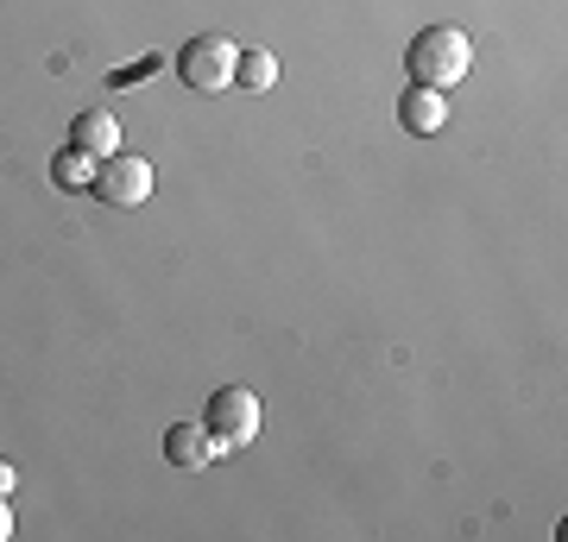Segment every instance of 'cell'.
Returning a JSON list of instances; mask_svg holds the SVG:
<instances>
[{"mask_svg":"<svg viewBox=\"0 0 568 542\" xmlns=\"http://www.w3.org/2000/svg\"><path fill=\"white\" fill-rule=\"evenodd\" d=\"M7 492H13V467L0 461V499H7Z\"/></svg>","mask_w":568,"mask_h":542,"instance_id":"cell-11","label":"cell"},{"mask_svg":"<svg viewBox=\"0 0 568 542\" xmlns=\"http://www.w3.org/2000/svg\"><path fill=\"white\" fill-rule=\"evenodd\" d=\"M234 82H241V89H253V95H260V89H272V82H278V58H272L265 44L241 51V70H234Z\"/></svg>","mask_w":568,"mask_h":542,"instance_id":"cell-8","label":"cell"},{"mask_svg":"<svg viewBox=\"0 0 568 542\" xmlns=\"http://www.w3.org/2000/svg\"><path fill=\"white\" fill-rule=\"evenodd\" d=\"M405 70L410 82H424V89H455V82L474 70V39H467L462 25H424L405 51Z\"/></svg>","mask_w":568,"mask_h":542,"instance_id":"cell-1","label":"cell"},{"mask_svg":"<svg viewBox=\"0 0 568 542\" xmlns=\"http://www.w3.org/2000/svg\"><path fill=\"white\" fill-rule=\"evenodd\" d=\"M234 70H241V44L227 39V32H196V39L178 51V76H183V89H196V95L234 89Z\"/></svg>","mask_w":568,"mask_h":542,"instance_id":"cell-2","label":"cell"},{"mask_svg":"<svg viewBox=\"0 0 568 542\" xmlns=\"http://www.w3.org/2000/svg\"><path fill=\"white\" fill-rule=\"evenodd\" d=\"M398 126L429 140V133H443L448 126V95L443 89H424V82H410L405 95H398Z\"/></svg>","mask_w":568,"mask_h":542,"instance_id":"cell-5","label":"cell"},{"mask_svg":"<svg viewBox=\"0 0 568 542\" xmlns=\"http://www.w3.org/2000/svg\"><path fill=\"white\" fill-rule=\"evenodd\" d=\"M70 145H77V152H89L95 164L114 158V152H121V121H114L108 108H82L77 121H70Z\"/></svg>","mask_w":568,"mask_h":542,"instance_id":"cell-7","label":"cell"},{"mask_svg":"<svg viewBox=\"0 0 568 542\" xmlns=\"http://www.w3.org/2000/svg\"><path fill=\"white\" fill-rule=\"evenodd\" d=\"M51 177H58V190H89V183H95V158L70 145V152H58V158H51Z\"/></svg>","mask_w":568,"mask_h":542,"instance_id":"cell-9","label":"cell"},{"mask_svg":"<svg viewBox=\"0 0 568 542\" xmlns=\"http://www.w3.org/2000/svg\"><path fill=\"white\" fill-rule=\"evenodd\" d=\"M215 454H222V448H215V436H209V422H171V429H164V461L183 467V473L209 467Z\"/></svg>","mask_w":568,"mask_h":542,"instance_id":"cell-6","label":"cell"},{"mask_svg":"<svg viewBox=\"0 0 568 542\" xmlns=\"http://www.w3.org/2000/svg\"><path fill=\"white\" fill-rule=\"evenodd\" d=\"M203 422H209V436H215V448H253V436H260V398L246 391V385H222L215 398H209V410H203Z\"/></svg>","mask_w":568,"mask_h":542,"instance_id":"cell-3","label":"cell"},{"mask_svg":"<svg viewBox=\"0 0 568 542\" xmlns=\"http://www.w3.org/2000/svg\"><path fill=\"white\" fill-rule=\"evenodd\" d=\"M7 536H13V504L0 499V542H7Z\"/></svg>","mask_w":568,"mask_h":542,"instance_id":"cell-10","label":"cell"},{"mask_svg":"<svg viewBox=\"0 0 568 542\" xmlns=\"http://www.w3.org/2000/svg\"><path fill=\"white\" fill-rule=\"evenodd\" d=\"M152 158H140V152H114V158L95 164V196L108 202V208H145L152 202Z\"/></svg>","mask_w":568,"mask_h":542,"instance_id":"cell-4","label":"cell"}]
</instances>
